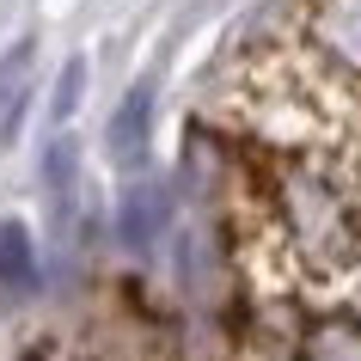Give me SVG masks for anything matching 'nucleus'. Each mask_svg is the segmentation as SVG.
<instances>
[{
  "label": "nucleus",
  "instance_id": "nucleus-1",
  "mask_svg": "<svg viewBox=\"0 0 361 361\" xmlns=\"http://www.w3.org/2000/svg\"><path fill=\"white\" fill-rule=\"evenodd\" d=\"M288 25L324 74L361 92V0H288Z\"/></svg>",
  "mask_w": 361,
  "mask_h": 361
},
{
  "label": "nucleus",
  "instance_id": "nucleus-2",
  "mask_svg": "<svg viewBox=\"0 0 361 361\" xmlns=\"http://www.w3.org/2000/svg\"><path fill=\"white\" fill-rule=\"evenodd\" d=\"M37 294V251H31V233L13 221L0 227V312H13Z\"/></svg>",
  "mask_w": 361,
  "mask_h": 361
},
{
  "label": "nucleus",
  "instance_id": "nucleus-3",
  "mask_svg": "<svg viewBox=\"0 0 361 361\" xmlns=\"http://www.w3.org/2000/svg\"><path fill=\"white\" fill-rule=\"evenodd\" d=\"M141 147H147V92H129L123 111L111 116V153H116V166H135Z\"/></svg>",
  "mask_w": 361,
  "mask_h": 361
},
{
  "label": "nucleus",
  "instance_id": "nucleus-4",
  "mask_svg": "<svg viewBox=\"0 0 361 361\" xmlns=\"http://www.w3.org/2000/svg\"><path fill=\"white\" fill-rule=\"evenodd\" d=\"M159 221H166V196L159 190H129V202H123V239L129 245H153Z\"/></svg>",
  "mask_w": 361,
  "mask_h": 361
},
{
  "label": "nucleus",
  "instance_id": "nucleus-5",
  "mask_svg": "<svg viewBox=\"0 0 361 361\" xmlns=\"http://www.w3.org/2000/svg\"><path fill=\"white\" fill-rule=\"evenodd\" d=\"M74 171H80V147L68 135H56L43 147V190L56 196V209H68V196H74Z\"/></svg>",
  "mask_w": 361,
  "mask_h": 361
},
{
  "label": "nucleus",
  "instance_id": "nucleus-6",
  "mask_svg": "<svg viewBox=\"0 0 361 361\" xmlns=\"http://www.w3.org/2000/svg\"><path fill=\"white\" fill-rule=\"evenodd\" d=\"M74 98H80V61H68L61 68V86H56V116L74 111Z\"/></svg>",
  "mask_w": 361,
  "mask_h": 361
}]
</instances>
